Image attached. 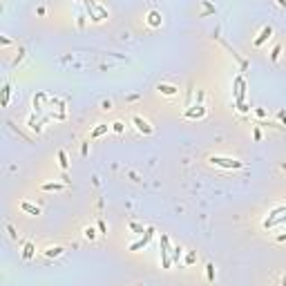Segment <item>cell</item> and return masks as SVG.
Listing matches in <instances>:
<instances>
[{
  "instance_id": "obj_5",
  "label": "cell",
  "mask_w": 286,
  "mask_h": 286,
  "mask_svg": "<svg viewBox=\"0 0 286 286\" xmlns=\"http://www.w3.org/2000/svg\"><path fill=\"white\" fill-rule=\"evenodd\" d=\"M271 34H273V29H271V27H264V29H262V34H259V38L255 40V45L259 47V45H262V43H264V40H266V38H268Z\"/></svg>"
},
{
  "instance_id": "obj_3",
  "label": "cell",
  "mask_w": 286,
  "mask_h": 286,
  "mask_svg": "<svg viewBox=\"0 0 286 286\" xmlns=\"http://www.w3.org/2000/svg\"><path fill=\"white\" fill-rule=\"evenodd\" d=\"M159 92L161 94H166V96H172V94L179 92V87H175V85H166V83H161L159 85Z\"/></svg>"
},
{
  "instance_id": "obj_20",
  "label": "cell",
  "mask_w": 286,
  "mask_h": 286,
  "mask_svg": "<svg viewBox=\"0 0 286 286\" xmlns=\"http://www.w3.org/2000/svg\"><path fill=\"white\" fill-rule=\"evenodd\" d=\"M282 286H286V277H284V280H282Z\"/></svg>"
},
{
  "instance_id": "obj_4",
  "label": "cell",
  "mask_w": 286,
  "mask_h": 286,
  "mask_svg": "<svg viewBox=\"0 0 286 286\" xmlns=\"http://www.w3.org/2000/svg\"><path fill=\"white\" fill-rule=\"evenodd\" d=\"M148 23H150L152 27L161 25V14H159V11H150V14H148Z\"/></svg>"
},
{
  "instance_id": "obj_13",
  "label": "cell",
  "mask_w": 286,
  "mask_h": 286,
  "mask_svg": "<svg viewBox=\"0 0 286 286\" xmlns=\"http://www.w3.org/2000/svg\"><path fill=\"white\" fill-rule=\"evenodd\" d=\"M58 159H61V168L65 170V168H67V157H65V152H63V150L58 152Z\"/></svg>"
},
{
  "instance_id": "obj_18",
  "label": "cell",
  "mask_w": 286,
  "mask_h": 286,
  "mask_svg": "<svg viewBox=\"0 0 286 286\" xmlns=\"http://www.w3.org/2000/svg\"><path fill=\"white\" fill-rule=\"evenodd\" d=\"M280 119H282V121L286 123V114H284V112H280Z\"/></svg>"
},
{
  "instance_id": "obj_16",
  "label": "cell",
  "mask_w": 286,
  "mask_h": 286,
  "mask_svg": "<svg viewBox=\"0 0 286 286\" xmlns=\"http://www.w3.org/2000/svg\"><path fill=\"white\" fill-rule=\"evenodd\" d=\"M112 128H114V132H123V123L116 121V123H112Z\"/></svg>"
},
{
  "instance_id": "obj_7",
  "label": "cell",
  "mask_w": 286,
  "mask_h": 286,
  "mask_svg": "<svg viewBox=\"0 0 286 286\" xmlns=\"http://www.w3.org/2000/svg\"><path fill=\"white\" fill-rule=\"evenodd\" d=\"M204 114H206V110L199 105V110H190V112H186V116H188V119H192V116H204Z\"/></svg>"
},
{
  "instance_id": "obj_15",
  "label": "cell",
  "mask_w": 286,
  "mask_h": 286,
  "mask_svg": "<svg viewBox=\"0 0 286 286\" xmlns=\"http://www.w3.org/2000/svg\"><path fill=\"white\" fill-rule=\"evenodd\" d=\"M63 253V248H49V250H47V255H49V257H58Z\"/></svg>"
},
{
  "instance_id": "obj_8",
  "label": "cell",
  "mask_w": 286,
  "mask_h": 286,
  "mask_svg": "<svg viewBox=\"0 0 286 286\" xmlns=\"http://www.w3.org/2000/svg\"><path fill=\"white\" fill-rule=\"evenodd\" d=\"M20 208H23V210H27V212H32V215H40V210H38V208H34L32 204H20Z\"/></svg>"
},
{
  "instance_id": "obj_19",
  "label": "cell",
  "mask_w": 286,
  "mask_h": 286,
  "mask_svg": "<svg viewBox=\"0 0 286 286\" xmlns=\"http://www.w3.org/2000/svg\"><path fill=\"white\" fill-rule=\"evenodd\" d=\"M284 239H286V235H282V237H280V242H284Z\"/></svg>"
},
{
  "instance_id": "obj_11",
  "label": "cell",
  "mask_w": 286,
  "mask_h": 286,
  "mask_svg": "<svg viewBox=\"0 0 286 286\" xmlns=\"http://www.w3.org/2000/svg\"><path fill=\"white\" fill-rule=\"evenodd\" d=\"M85 237H87L90 242H92V239H96V230H94V228H85Z\"/></svg>"
},
{
  "instance_id": "obj_9",
  "label": "cell",
  "mask_w": 286,
  "mask_h": 286,
  "mask_svg": "<svg viewBox=\"0 0 286 286\" xmlns=\"http://www.w3.org/2000/svg\"><path fill=\"white\" fill-rule=\"evenodd\" d=\"M43 190H63V183H45Z\"/></svg>"
},
{
  "instance_id": "obj_14",
  "label": "cell",
  "mask_w": 286,
  "mask_h": 286,
  "mask_svg": "<svg viewBox=\"0 0 286 286\" xmlns=\"http://www.w3.org/2000/svg\"><path fill=\"white\" fill-rule=\"evenodd\" d=\"M206 268H208V280L212 282V280H215V266H212V264H208Z\"/></svg>"
},
{
  "instance_id": "obj_6",
  "label": "cell",
  "mask_w": 286,
  "mask_h": 286,
  "mask_svg": "<svg viewBox=\"0 0 286 286\" xmlns=\"http://www.w3.org/2000/svg\"><path fill=\"white\" fill-rule=\"evenodd\" d=\"M150 237H152V228H150V230L145 233V237H143V239H141V242H137V244H132V246H130V248H132V250H139V248H141V246H145V244H148V239H150Z\"/></svg>"
},
{
  "instance_id": "obj_1",
  "label": "cell",
  "mask_w": 286,
  "mask_h": 286,
  "mask_svg": "<svg viewBox=\"0 0 286 286\" xmlns=\"http://www.w3.org/2000/svg\"><path fill=\"white\" fill-rule=\"evenodd\" d=\"M210 161L215 166H221V168H242L244 163L242 161H235V159H224V157H210Z\"/></svg>"
},
{
  "instance_id": "obj_10",
  "label": "cell",
  "mask_w": 286,
  "mask_h": 286,
  "mask_svg": "<svg viewBox=\"0 0 286 286\" xmlns=\"http://www.w3.org/2000/svg\"><path fill=\"white\" fill-rule=\"evenodd\" d=\"M103 132H107V125H101V128H96V130L92 132V139H96V137H101Z\"/></svg>"
},
{
  "instance_id": "obj_17",
  "label": "cell",
  "mask_w": 286,
  "mask_h": 286,
  "mask_svg": "<svg viewBox=\"0 0 286 286\" xmlns=\"http://www.w3.org/2000/svg\"><path fill=\"white\" fill-rule=\"evenodd\" d=\"M280 52H282V47H275V49H273V61L280 58Z\"/></svg>"
},
{
  "instance_id": "obj_12",
  "label": "cell",
  "mask_w": 286,
  "mask_h": 286,
  "mask_svg": "<svg viewBox=\"0 0 286 286\" xmlns=\"http://www.w3.org/2000/svg\"><path fill=\"white\" fill-rule=\"evenodd\" d=\"M32 253H34V246H32V244H27V246H25V253H23V257H25V259H29V257H32Z\"/></svg>"
},
{
  "instance_id": "obj_2",
  "label": "cell",
  "mask_w": 286,
  "mask_h": 286,
  "mask_svg": "<svg viewBox=\"0 0 286 286\" xmlns=\"http://www.w3.org/2000/svg\"><path fill=\"white\" fill-rule=\"evenodd\" d=\"M132 121H134V125H137V130H139V132H145V134H152V128H150V123H148V121H143L141 116H134Z\"/></svg>"
}]
</instances>
